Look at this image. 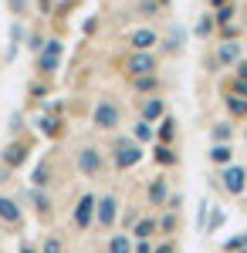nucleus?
<instances>
[{"mask_svg":"<svg viewBox=\"0 0 247 253\" xmlns=\"http://www.w3.org/2000/svg\"><path fill=\"white\" fill-rule=\"evenodd\" d=\"M129 135H132L135 142H142V145H152V142H156V125L146 122V118H135V125H132Z\"/></svg>","mask_w":247,"mask_h":253,"instance_id":"28","label":"nucleus"},{"mask_svg":"<svg viewBox=\"0 0 247 253\" xmlns=\"http://www.w3.org/2000/svg\"><path fill=\"white\" fill-rule=\"evenodd\" d=\"M7 132H10V135H20V132H24V112H10V118H7Z\"/></svg>","mask_w":247,"mask_h":253,"instance_id":"39","label":"nucleus"},{"mask_svg":"<svg viewBox=\"0 0 247 253\" xmlns=\"http://www.w3.org/2000/svg\"><path fill=\"white\" fill-rule=\"evenodd\" d=\"M3 230H7V226H3V223H0V236H3Z\"/></svg>","mask_w":247,"mask_h":253,"instance_id":"51","label":"nucleus"},{"mask_svg":"<svg viewBox=\"0 0 247 253\" xmlns=\"http://www.w3.org/2000/svg\"><path fill=\"white\" fill-rule=\"evenodd\" d=\"M81 31H85V34H95V31H98V20L92 17V20H88V24H85V27H81Z\"/></svg>","mask_w":247,"mask_h":253,"instance_id":"48","label":"nucleus"},{"mask_svg":"<svg viewBox=\"0 0 247 253\" xmlns=\"http://www.w3.org/2000/svg\"><path fill=\"white\" fill-rule=\"evenodd\" d=\"M34 145H38V138L31 135V132H20V135H10V142L3 145V152H0V166L7 169V172H17L24 169L31 156H34Z\"/></svg>","mask_w":247,"mask_h":253,"instance_id":"2","label":"nucleus"},{"mask_svg":"<svg viewBox=\"0 0 247 253\" xmlns=\"http://www.w3.org/2000/svg\"><path fill=\"white\" fill-rule=\"evenodd\" d=\"M224 3H230V0H207V7H210V10H217V7H224Z\"/></svg>","mask_w":247,"mask_h":253,"instance_id":"49","label":"nucleus"},{"mask_svg":"<svg viewBox=\"0 0 247 253\" xmlns=\"http://www.w3.org/2000/svg\"><path fill=\"white\" fill-rule=\"evenodd\" d=\"M132 240H156L159 236V219L156 213H146V216H135V223L129 226Z\"/></svg>","mask_w":247,"mask_h":253,"instance_id":"15","label":"nucleus"},{"mask_svg":"<svg viewBox=\"0 0 247 253\" xmlns=\"http://www.w3.org/2000/svg\"><path fill=\"white\" fill-rule=\"evenodd\" d=\"M159 236H176L180 233V226H183V219H180V210H159Z\"/></svg>","mask_w":247,"mask_h":253,"instance_id":"23","label":"nucleus"},{"mask_svg":"<svg viewBox=\"0 0 247 253\" xmlns=\"http://www.w3.org/2000/svg\"><path fill=\"white\" fill-rule=\"evenodd\" d=\"M95 193H85V196H78V203H75V210H71V226H75L78 233H88L92 226H95Z\"/></svg>","mask_w":247,"mask_h":253,"instance_id":"10","label":"nucleus"},{"mask_svg":"<svg viewBox=\"0 0 247 253\" xmlns=\"http://www.w3.org/2000/svg\"><path fill=\"white\" fill-rule=\"evenodd\" d=\"M55 7H58L55 0H38V10L44 14V17H55Z\"/></svg>","mask_w":247,"mask_h":253,"instance_id":"43","label":"nucleus"},{"mask_svg":"<svg viewBox=\"0 0 247 253\" xmlns=\"http://www.w3.org/2000/svg\"><path fill=\"white\" fill-rule=\"evenodd\" d=\"M146 156V145L142 142H135L132 135H115L112 145H109V162H112L115 172H129L135 169L139 162Z\"/></svg>","mask_w":247,"mask_h":253,"instance_id":"1","label":"nucleus"},{"mask_svg":"<svg viewBox=\"0 0 247 253\" xmlns=\"http://www.w3.org/2000/svg\"><path fill=\"white\" fill-rule=\"evenodd\" d=\"M31 186H41V189L55 186V166H51V159H41L38 166L31 169Z\"/></svg>","mask_w":247,"mask_h":253,"instance_id":"22","label":"nucleus"},{"mask_svg":"<svg viewBox=\"0 0 247 253\" xmlns=\"http://www.w3.org/2000/svg\"><path fill=\"white\" fill-rule=\"evenodd\" d=\"M38 132L44 138H61V135H64V122H61V115H55V112L38 115Z\"/></svg>","mask_w":247,"mask_h":253,"instance_id":"19","label":"nucleus"},{"mask_svg":"<svg viewBox=\"0 0 247 253\" xmlns=\"http://www.w3.org/2000/svg\"><path fill=\"white\" fill-rule=\"evenodd\" d=\"M234 253H247V247H244V250H234Z\"/></svg>","mask_w":247,"mask_h":253,"instance_id":"53","label":"nucleus"},{"mask_svg":"<svg viewBox=\"0 0 247 253\" xmlns=\"http://www.w3.org/2000/svg\"><path fill=\"white\" fill-rule=\"evenodd\" d=\"M159 3H163V7H166V10H170V3H173V0H159Z\"/></svg>","mask_w":247,"mask_h":253,"instance_id":"50","label":"nucleus"},{"mask_svg":"<svg viewBox=\"0 0 247 253\" xmlns=\"http://www.w3.org/2000/svg\"><path fill=\"white\" fill-rule=\"evenodd\" d=\"M152 162H156L159 169H176V166H180V152H176V145L152 142Z\"/></svg>","mask_w":247,"mask_h":253,"instance_id":"17","label":"nucleus"},{"mask_svg":"<svg viewBox=\"0 0 247 253\" xmlns=\"http://www.w3.org/2000/svg\"><path fill=\"white\" fill-rule=\"evenodd\" d=\"M119 71L125 78H139V75H159V58L152 51H129L119 61Z\"/></svg>","mask_w":247,"mask_h":253,"instance_id":"4","label":"nucleus"},{"mask_svg":"<svg viewBox=\"0 0 247 253\" xmlns=\"http://www.w3.org/2000/svg\"><path fill=\"white\" fill-rule=\"evenodd\" d=\"M207 159L220 169V166H227V162H234V149H230V142H213L210 145V152H207Z\"/></svg>","mask_w":247,"mask_h":253,"instance_id":"26","label":"nucleus"},{"mask_svg":"<svg viewBox=\"0 0 247 253\" xmlns=\"http://www.w3.org/2000/svg\"><path fill=\"white\" fill-rule=\"evenodd\" d=\"M152 253H180V247H176V240H173V236H166V243H156Z\"/></svg>","mask_w":247,"mask_h":253,"instance_id":"41","label":"nucleus"},{"mask_svg":"<svg viewBox=\"0 0 247 253\" xmlns=\"http://www.w3.org/2000/svg\"><path fill=\"white\" fill-rule=\"evenodd\" d=\"M176 125H180V122H176V118H173L170 112H166V115H163L159 122H156V142H166V145H176V132H180Z\"/></svg>","mask_w":247,"mask_h":253,"instance_id":"24","label":"nucleus"},{"mask_svg":"<svg viewBox=\"0 0 247 253\" xmlns=\"http://www.w3.org/2000/svg\"><path fill=\"white\" fill-rule=\"evenodd\" d=\"M210 199H200V206H196V230L203 233V226H207V216H210Z\"/></svg>","mask_w":247,"mask_h":253,"instance_id":"38","label":"nucleus"},{"mask_svg":"<svg viewBox=\"0 0 247 253\" xmlns=\"http://www.w3.org/2000/svg\"><path fill=\"white\" fill-rule=\"evenodd\" d=\"M183 41H186L183 27H176V24H173L170 34H166V38H159V44L166 47V54H183Z\"/></svg>","mask_w":247,"mask_h":253,"instance_id":"27","label":"nucleus"},{"mask_svg":"<svg viewBox=\"0 0 247 253\" xmlns=\"http://www.w3.org/2000/svg\"><path fill=\"white\" fill-rule=\"evenodd\" d=\"M27 3H31V0H7V7H10L14 17H24V14H27Z\"/></svg>","mask_w":247,"mask_h":253,"instance_id":"40","label":"nucleus"},{"mask_svg":"<svg viewBox=\"0 0 247 253\" xmlns=\"http://www.w3.org/2000/svg\"><path fill=\"white\" fill-rule=\"evenodd\" d=\"M119 125H122V108L112 98H98L95 112H92V128L95 132H119Z\"/></svg>","mask_w":247,"mask_h":253,"instance_id":"6","label":"nucleus"},{"mask_svg":"<svg viewBox=\"0 0 247 253\" xmlns=\"http://www.w3.org/2000/svg\"><path fill=\"white\" fill-rule=\"evenodd\" d=\"M0 253H3V250H0Z\"/></svg>","mask_w":247,"mask_h":253,"instance_id":"55","label":"nucleus"},{"mask_svg":"<svg viewBox=\"0 0 247 253\" xmlns=\"http://www.w3.org/2000/svg\"><path fill=\"white\" fill-rule=\"evenodd\" d=\"M61 61H64V41L61 38H48L44 47L34 54V71H38L41 78H55L58 68H61Z\"/></svg>","mask_w":247,"mask_h":253,"instance_id":"3","label":"nucleus"},{"mask_svg":"<svg viewBox=\"0 0 247 253\" xmlns=\"http://www.w3.org/2000/svg\"><path fill=\"white\" fill-rule=\"evenodd\" d=\"M105 253H132V233H119L112 230L105 240Z\"/></svg>","mask_w":247,"mask_h":253,"instance_id":"25","label":"nucleus"},{"mask_svg":"<svg viewBox=\"0 0 247 253\" xmlns=\"http://www.w3.org/2000/svg\"><path fill=\"white\" fill-rule=\"evenodd\" d=\"M48 91H51V78H41V75H38V78H34L31 84H27V98H31V101L44 98Z\"/></svg>","mask_w":247,"mask_h":253,"instance_id":"33","label":"nucleus"},{"mask_svg":"<svg viewBox=\"0 0 247 253\" xmlns=\"http://www.w3.org/2000/svg\"><path fill=\"white\" fill-rule=\"evenodd\" d=\"M135 10H139V14H142V17H156V14H163V10H166V7H163V3H159V0H142V3H139V7H135Z\"/></svg>","mask_w":247,"mask_h":253,"instance_id":"36","label":"nucleus"},{"mask_svg":"<svg viewBox=\"0 0 247 253\" xmlns=\"http://www.w3.org/2000/svg\"><path fill=\"white\" fill-rule=\"evenodd\" d=\"M220 189L234 199H241L247 193V166H237V162L220 166Z\"/></svg>","mask_w":247,"mask_h":253,"instance_id":"8","label":"nucleus"},{"mask_svg":"<svg viewBox=\"0 0 247 253\" xmlns=\"http://www.w3.org/2000/svg\"><path fill=\"white\" fill-rule=\"evenodd\" d=\"M44 34H41V31H27V34H24V47H27V51H31V54H38L41 47H44Z\"/></svg>","mask_w":247,"mask_h":253,"instance_id":"35","label":"nucleus"},{"mask_svg":"<svg viewBox=\"0 0 247 253\" xmlns=\"http://www.w3.org/2000/svg\"><path fill=\"white\" fill-rule=\"evenodd\" d=\"M224 108H227L230 122H247V95H237V91H224Z\"/></svg>","mask_w":247,"mask_h":253,"instance_id":"18","label":"nucleus"},{"mask_svg":"<svg viewBox=\"0 0 247 253\" xmlns=\"http://www.w3.org/2000/svg\"><path fill=\"white\" fill-rule=\"evenodd\" d=\"M170 210H183V196L180 193H170V203H166Z\"/></svg>","mask_w":247,"mask_h":253,"instance_id":"46","label":"nucleus"},{"mask_svg":"<svg viewBox=\"0 0 247 253\" xmlns=\"http://www.w3.org/2000/svg\"><path fill=\"white\" fill-rule=\"evenodd\" d=\"M234 78H237V81H247V58H241L237 64H234Z\"/></svg>","mask_w":247,"mask_h":253,"instance_id":"44","label":"nucleus"},{"mask_svg":"<svg viewBox=\"0 0 247 253\" xmlns=\"http://www.w3.org/2000/svg\"><path fill=\"white\" fill-rule=\"evenodd\" d=\"M129 84H132V91H135L139 98L159 95V91H163V81H159V75H139V78H129Z\"/></svg>","mask_w":247,"mask_h":253,"instance_id":"21","label":"nucleus"},{"mask_svg":"<svg viewBox=\"0 0 247 253\" xmlns=\"http://www.w3.org/2000/svg\"><path fill=\"white\" fill-rule=\"evenodd\" d=\"M213 14V20H217V27H224V24H234L237 20V14H241V7L230 0V3H224V7H217V10H210Z\"/></svg>","mask_w":247,"mask_h":253,"instance_id":"29","label":"nucleus"},{"mask_svg":"<svg viewBox=\"0 0 247 253\" xmlns=\"http://www.w3.org/2000/svg\"><path fill=\"white\" fill-rule=\"evenodd\" d=\"M41 253H64V240L58 233H48L44 240H41V247H38Z\"/></svg>","mask_w":247,"mask_h":253,"instance_id":"34","label":"nucleus"},{"mask_svg":"<svg viewBox=\"0 0 247 253\" xmlns=\"http://www.w3.org/2000/svg\"><path fill=\"white\" fill-rule=\"evenodd\" d=\"M105 152L98 149V145H78V152H75V169L85 179H98V175L105 172Z\"/></svg>","mask_w":247,"mask_h":253,"instance_id":"5","label":"nucleus"},{"mask_svg":"<svg viewBox=\"0 0 247 253\" xmlns=\"http://www.w3.org/2000/svg\"><path fill=\"white\" fill-rule=\"evenodd\" d=\"M166 115V98L163 95H146L139 98V118H146V122H159V118Z\"/></svg>","mask_w":247,"mask_h":253,"instance_id":"14","label":"nucleus"},{"mask_svg":"<svg viewBox=\"0 0 247 253\" xmlns=\"http://www.w3.org/2000/svg\"><path fill=\"white\" fill-rule=\"evenodd\" d=\"M55 3H58V0H55Z\"/></svg>","mask_w":247,"mask_h":253,"instance_id":"54","label":"nucleus"},{"mask_svg":"<svg viewBox=\"0 0 247 253\" xmlns=\"http://www.w3.org/2000/svg\"><path fill=\"white\" fill-rule=\"evenodd\" d=\"M244 247H247V230H244V233H237V236H230V240H224V247H220V250L234 253V250H244Z\"/></svg>","mask_w":247,"mask_h":253,"instance_id":"37","label":"nucleus"},{"mask_svg":"<svg viewBox=\"0 0 247 253\" xmlns=\"http://www.w3.org/2000/svg\"><path fill=\"white\" fill-rule=\"evenodd\" d=\"M210 142H234V122H217L210 125Z\"/></svg>","mask_w":247,"mask_h":253,"instance_id":"32","label":"nucleus"},{"mask_svg":"<svg viewBox=\"0 0 247 253\" xmlns=\"http://www.w3.org/2000/svg\"><path fill=\"white\" fill-rule=\"evenodd\" d=\"M170 179L166 175H156V179H149V186H146V203H149L152 210H166V203H170Z\"/></svg>","mask_w":247,"mask_h":253,"instance_id":"13","label":"nucleus"},{"mask_svg":"<svg viewBox=\"0 0 247 253\" xmlns=\"http://www.w3.org/2000/svg\"><path fill=\"white\" fill-rule=\"evenodd\" d=\"M230 91H237V95H247V81H237V78H230Z\"/></svg>","mask_w":247,"mask_h":253,"instance_id":"45","label":"nucleus"},{"mask_svg":"<svg viewBox=\"0 0 247 253\" xmlns=\"http://www.w3.org/2000/svg\"><path fill=\"white\" fill-rule=\"evenodd\" d=\"M119 196L115 193H105L95 199V226L102 230V233H112L115 226H119Z\"/></svg>","mask_w":247,"mask_h":253,"instance_id":"7","label":"nucleus"},{"mask_svg":"<svg viewBox=\"0 0 247 253\" xmlns=\"http://www.w3.org/2000/svg\"><path fill=\"white\" fill-rule=\"evenodd\" d=\"M241 58H244L241 38H217V44H213V64L217 68H234Z\"/></svg>","mask_w":247,"mask_h":253,"instance_id":"9","label":"nucleus"},{"mask_svg":"<svg viewBox=\"0 0 247 253\" xmlns=\"http://www.w3.org/2000/svg\"><path fill=\"white\" fill-rule=\"evenodd\" d=\"M152 240H132V253H152Z\"/></svg>","mask_w":247,"mask_h":253,"instance_id":"42","label":"nucleus"},{"mask_svg":"<svg viewBox=\"0 0 247 253\" xmlns=\"http://www.w3.org/2000/svg\"><path fill=\"white\" fill-rule=\"evenodd\" d=\"M227 223V213H224V206H210V216H207V226H203V236H213L220 226Z\"/></svg>","mask_w":247,"mask_h":253,"instance_id":"31","label":"nucleus"},{"mask_svg":"<svg viewBox=\"0 0 247 253\" xmlns=\"http://www.w3.org/2000/svg\"><path fill=\"white\" fill-rule=\"evenodd\" d=\"M217 34V20H213V14H203V17L193 24V38H200V41H207Z\"/></svg>","mask_w":247,"mask_h":253,"instance_id":"30","label":"nucleus"},{"mask_svg":"<svg viewBox=\"0 0 247 253\" xmlns=\"http://www.w3.org/2000/svg\"><path fill=\"white\" fill-rule=\"evenodd\" d=\"M125 44H129V51H152L159 44V34L152 27H135L132 34L125 38Z\"/></svg>","mask_w":247,"mask_h":253,"instance_id":"16","label":"nucleus"},{"mask_svg":"<svg viewBox=\"0 0 247 253\" xmlns=\"http://www.w3.org/2000/svg\"><path fill=\"white\" fill-rule=\"evenodd\" d=\"M24 219H27V216H24V206H20L14 196H3V193H0V223H3L7 230H20V226H24Z\"/></svg>","mask_w":247,"mask_h":253,"instance_id":"12","label":"nucleus"},{"mask_svg":"<svg viewBox=\"0 0 247 253\" xmlns=\"http://www.w3.org/2000/svg\"><path fill=\"white\" fill-rule=\"evenodd\" d=\"M24 34H27V31H24V24H20V17H17L14 24H10V41H7V51H3V61H7V64L17 61L20 44H24Z\"/></svg>","mask_w":247,"mask_h":253,"instance_id":"20","label":"nucleus"},{"mask_svg":"<svg viewBox=\"0 0 247 253\" xmlns=\"http://www.w3.org/2000/svg\"><path fill=\"white\" fill-rule=\"evenodd\" d=\"M27 203H31V210H34V216L38 219H51V213H55V196H51V189H41V186H27Z\"/></svg>","mask_w":247,"mask_h":253,"instance_id":"11","label":"nucleus"},{"mask_svg":"<svg viewBox=\"0 0 247 253\" xmlns=\"http://www.w3.org/2000/svg\"><path fill=\"white\" fill-rule=\"evenodd\" d=\"M244 145H247V128H244Z\"/></svg>","mask_w":247,"mask_h":253,"instance_id":"52","label":"nucleus"},{"mask_svg":"<svg viewBox=\"0 0 247 253\" xmlns=\"http://www.w3.org/2000/svg\"><path fill=\"white\" fill-rule=\"evenodd\" d=\"M17 253H41V250H38V247H34V243H31V240H20Z\"/></svg>","mask_w":247,"mask_h":253,"instance_id":"47","label":"nucleus"}]
</instances>
